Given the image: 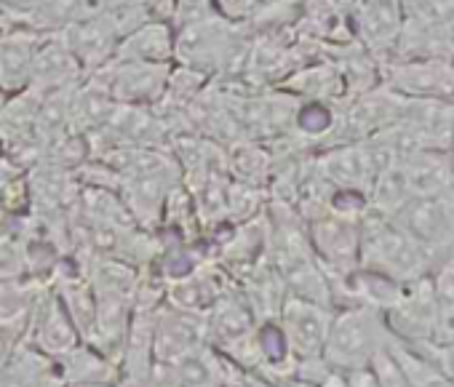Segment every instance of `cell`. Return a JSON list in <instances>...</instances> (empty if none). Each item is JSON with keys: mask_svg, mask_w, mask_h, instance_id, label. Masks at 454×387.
Masks as SVG:
<instances>
[{"mask_svg": "<svg viewBox=\"0 0 454 387\" xmlns=\"http://www.w3.org/2000/svg\"><path fill=\"white\" fill-rule=\"evenodd\" d=\"M433 267V254L393 217L366 209L361 220V270L390 278L395 283H411L427 278Z\"/></svg>", "mask_w": 454, "mask_h": 387, "instance_id": "6da1fadb", "label": "cell"}, {"mask_svg": "<svg viewBox=\"0 0 454 387\" xmlns=\"http://www.w3.org/2000/svg\"><path fill=\"white\" fill-rule=\"evenodd\" d=\"M390 329L385 313L372 305H348L334 313L329 339L324 347V360L340 371H356L372 366L374 355L387 347Z\"/></svg>", "mask_w": 454, "mask_h": 387, "instance_id": "7a4b0ae2", "label": "cell"}, {"mask_svg": "<svg viewBox=\"0 0 454 387\" xmlns=\"http://www.w3.org/2000/svg\"><path fill=\"white\" fill-rule=\"evenodd\" d=\"M361 220L358 214L340 212L334 206H318V214L308 217V238L326 275L342 281L361 267Z\"/></svg>", "mask_w": 454, "mask_h": 387, "instance_id": "3957f363", "label": "cell"}, {"mask_svg": "<svg viewBox=\"0 0 454 387\" xmlns=\"http://www.w3.org/2000/svg\"><path fill=\"white\" fill-rule=\"evenodd\" d=\"M393 220L417 238L433 259L441 262L454 254V190L438 196H414L393 214Z\"/></svg>", "mask_w": 454, "mask_h": 387, "instance_id": "277c9868", "label": "cell"}, {"mask_svg": "<svg viewBox=\"0 0 454 387\" xmlns=\"http://www.w3.org/2000/svg\"><path fill=\"white\" fill-rule=\"evenodd\" d=\"M382 313L390 334L398 337L401 342H409L414 347L438 342L441 318H438V302L430 275L406 283L395 297V302Z\"/></svg>", "mask_w": 454, "mask_h": 387, "instance_id": "5b68a950", "label": "cell"}, {"mask_svg": "<svg viewBox=\"0 0 454 387\" xmlns=\"http://www.w3.org/2000/svg\"><path fill=\"white\" fill-rule=\"evenodd\" d=\"M89 78L97 81L118 104L142 107V104L158 102L166 94L171 73L166 65L113 59L110 65H105L102 70H97Z\"/></svg>", "mask_w": 454, "mask_h": 387, "instance_id": "8992f818", "label": "cell"}, {"mask_svg": "<svg viewBox=\"0 0 454 387\" xmlns=\"http://www.w3.org/2000/svg\"><path fill=\"white\" fill-rule=\"evenodd\" d=\"M25 339L54 360H62L83 342L73 315L67 313V307L59 299L54 286H43V291L33 307Z\"/></svg>", "mask_w": 454, "mask_h": 387, "instance_id": "52a82bcc", "label": "cell"}, {"mask_svg": "<svg viewBox=\"0 0 454 387\" xmlns=\"http://www.w3.org/2000/svg\"><path fill=\"white\" fill-rule=\"evenodd\" d=\"M276 321L300 360L321 358L334 321V310L321 302L289 294Z\"/></svg>", "mask_w": 454, "mask_h": 387, "instance_id": "ba28073f", "label": "cell"}, {"mask_svg": "<svg viewBox=\"0 0 454 387\" xmlns=\"http://www.w3.org/2000/svg\"><path fill=\"white\" fill-rule=\"evenodd\" d=\"M203 344H208V323L203 313L182 310L168 302L158 307L153 329V352L158 360L176 366Z\"/></svg>", "mask_w": 454, "mask_h": 387, "instance_id": "9c48e42d", "label": "cell"}, {"mask_svg": "<svg viewBox=\"0 0 454 387\" xmlns=\"http://www.w3.org/2000/svg\"><path fill=\"white\" fill-rule=\"evenodd\" d=\"M387 89L417 99L454 102V65L443 59H409L390 65L385 73Z\"/></svg>", "mask_w": 454, "mask_h": 387, "instance_id": "30bf717a", "label": "cell"}, {"mask_svg": "<svg viewBox=\"0 0 454 387\" xmlns=\"http://www.w3.org/2000/svg\"><path fill=\"white\" fill-rule=\"evenodd\" d=\"M41 33L14 25L0 35V94L14 97L33 89Z\"/></svg>", "mask_w": 454, "mask_h": 387, "instance_id": "8fae6325", "label": "cell"}, {"mask_svg": "<svg viewBox=\"0 0 454 387\" xmlns=\"http://www.w3.org/2000/svg\"><path fill=\"white\" fill-rule=\"evenodd\" d=\"M0 387H67L59 363L22 339L0 366Z\"/></svg>", "mask_w": 454, "mask_h": 387, "instance_id": "7c38bea8", "label": "cell"}, {"mask_svg": "<svg viewBox=\"0 0 454 387\" xmlns=\"http://www.w3.org/2000/svg\"><path fill=\"white\" fill-rule=\"evenodd\" d=\"M43 286L33 278H22L14 267H0V326L27 331L33 307Z\"/></svg>", "mask_w": 454, "mask_h": 387, "instance_id": "4fadbf2b", "label": "cell"}, {"mask_svg": "<svg viewBox=\"0 0 454 387\" xmlns=\"http://www.w3.org/2000/svg\"><path fill=\"white\" fill-rule=\"evenodd\" d=\"M176 35L166 22H145L126 38H121L115 59L121 62H150V65H166L174 57Z\"/></svg>", "mask_w": 454, "mask_h": 387, "instance_id": "5bb4252c", "label": "cell"}, {"mask_svg": "<svg viewBox=\"0 0 454 387\" xmlns=\"http://www.w3.org/2000/svg\"><path fill=\"white\" fill-rule=\"evenodd\" d=\"M59 363L62 379L67 387H83V384H102V382H118L121 366L110 360L105 352L91 347L89 342H81L70 355H65Z\"/></svg>", "mask_w": 454, "mask_h": 387, "instance_id": "9a60e30c", "label": "cell"}, {"mask_svg": "<svg viewBox=\"0 0 454 387\" xmlns=\"http://www.w3.org/2000/svg\"><path fill=\"white\" fill-rule=\"evenodd\" d=\"M358 22H361L364 41L374 51L393 46L403 30L398 0H364L358 9Z\"/></svg>", "mask_w": 454, "mask_h": 387, "instance_id": "2e32d148", "label": "cell"}, {"mask_svg": "<svg viewBox=\"0 0 454 387\" xmlns=\"http://www.w3.org/2000/svg\"><path fill=\"white\" fill-rule=\"evenodd\" d=\"M433 291H435V302H438V342L451 339L454 337V254H449L446 259H441L433 273Z\"/></svg>", "mask_w": 454, "mask_h": 387, "instance_id": "e0dca14e", "label": "cell"}, {"mask_svg": "<svg viewBox=\"0 0 454 387\" xmlns=\"http://www.w3.org/2000/svg\"><path fill=\"white\" fill-rule=\"evenodd\" d=\"M121 387H184L179 368L174 363H163V360H150L139 368L131 371H121L118 379Z\"/></svg>", "mask_w": 454, "mask_h": 387, "instance_id": "ac0fdd59", "label": "cell"}, {"mask_svg": "<svg viewBox=\"0 0 454 387\" xmlns=\"http://www.w3.org/2000/svg\"><path fill=\"white\" fill-rule=\"evenodd\" d=\"M369 368L374 371L380 387H411L406 371L401 368L398 358H395L393 350H390V342H387V347H382V350L374 355V360H372Z\"/></svg>", "mask_w": 454, "mask_h": 387, "instance_id": "d6986e66", "label": "cell"}, {"mask_svg": "<svg viewBox=\"0 0 454 387\" xmlns=\"http://www.w3.org/2000/svg\"><path fill=\"white\" fill-rule=\"evenodd\" d=\"M419 350L454 382V337L443 342H433V344H419Z\"/></svg>", "mask_w": 454, "mask_h": 387, "instance_id": "ffe728a7", "label": "cell"}, {"mask_svg": "<svg viewBox=\"0 0 454 387\" xmlns=\"http://www.w3.org/2000/svg\"><path fill=\"white\" fill-rule=\"evenodd\" d=\"M41 6V0H0V14L12 25H27L33 12Z\"/></svg>", "mask_w": 454, "mask_h": 387, "instance_id": "44dd1931", "label": "cell"}, {"mask_svg": "<svg viewBox=\"0 0 454 387\" xmlns=\"http://www.w3.org/2000/svg\"><path fill=\"white\" fill-rule=\"evenodd\" d=\"M227 387H284L278 382H270V379H262V376H254V374H247L241 368H236L233 379L227 382Z\"/></svg>", "mask_w": 454, "mask_h": 387, "instance_id": "7402d4cb", "label": "cell"}, {"mask_svg": "<svg viewBox=\"0 0 454 387\" xmlns=\"http://www.w3.org/2000/svg\"><path fill=\"white\" fill-rule=\"evenodd\" d=\"M345 376H348V384H350V387H380V382H377V376H374V371H372L369 366H366V368L348 371Z\"/></svg>", "mask_w": 454, "mask_h": 387, "instance_id": "603a6c76", "label": "cell"}, {"mask_svg": "<svg viewBox=\"0 0 454 387\" xmlns=\"http://www.w3.org/2000/svg\"><path fill=\"white\" fill-rule=\"evenodd\" d=\"M318 387H350V384H348V376H345V374H340V371H332V374H329V376H326V379H324Z\"/></svg>", "mask_w": 454, "mask_h": 387, "instance_id": "cb8c5ba5", "label": "cell"}, {"mask_svg": "<svg viewBox=\"0 0 454 387\" xmlns=\"http://www.w3.org/2000/svg\"><path fill=\"white\" fill-rule=\"evenodd\" d=\"M262 6V0H244L241 4V12L239 14H249V12H257Z\"/></svg>", "mask_w": 454, "mask_h": 387, "instance_id": "d4e9b609", "label": "cell"}, {"mask_svg": "<svg viewBox=\"0 0 454 387\" xmlns=\"http://www.w3.org/2000/svg\"><path fill=\"white\" fill-rule=\"evenodd\" d=\"M446 155H449V168H451V190H454V139H451V144H449Z\"/></svg>", "mask_w": 454, "mask_h": 387, "instance_id": "484cf974", "label": "cell"}, {"mask_svg": "<svg viewBox=\"0 0 454 387\" xmlns=\"http://www.w3.org/2000/svg\"><path fill=\"white\" fill-rule=\"evenodd\" d=\"M9 27H14V25H12V22H9V19L4 17V14H0V35H4V33H6Z\"/></svg>", "mask_w": 454, "mask_h": 387, "instance_id": "4316f807", "label": "cell"}, {"mask_svg": "<svg viewBox=\"0 0 454 387\" xmlns=\"http://www.w3.org/2000/svg\"><path fill=\"white\" fill-rule=\"evenodd\" d=\"M83 387H121L118 382H102V384H83Z\"/></svg>", "mask_w": 454, "mask_h": 387, "instance_id": "83f0119b", "label": "cell"}, {"mask_svg": "<svg viewBox=\"0 0 454 387\" xmlns=\"http://www.w3.org/2000/svg\"><path fill=\"white\" fill-rule=\"evenodd\" d=\"M214 387H227V384H214Z\"/></svg>", "mask_w": 454, "mask_h": 387, "instance_id": "f1b7e54d", "label": "cell"}]
</instances>
